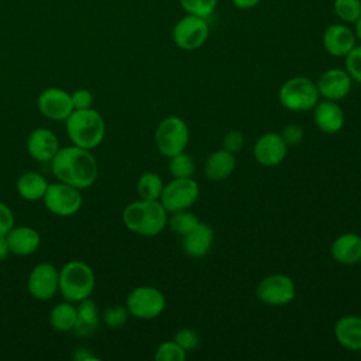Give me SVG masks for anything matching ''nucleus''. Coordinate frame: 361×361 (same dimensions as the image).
Instances as JSON below:
<instances>
[{"label":"nucleus","instance_id":"c756f323","mask_svg":"<svg viewBox=\"0 0 361 361\" xmlns=\"http://www.w3.org/2000/svg\"><path fill=\"white\" fill-rule=\"evenodd\" d=\"M168 168L173 178H192L195 172V162L189 154L182 151L169 158Z\"/></svg>","mask_w":361,"mask_h":361},{"label":"nucleus","instance_id":"20e7f679","mask_svg":"<svg viewBox=\"0 0 361 361\" xmlns=\"http://www.w3.org/2000/svg\"><path fill=\"white\" fill-rule=\"evenodd\" d=\"M94 286V271L85 261L71 259L59 268V293L63 300L78 303L90 298Z\"/></svg>","mask_w":361,"mask_h":361},{"label":"nucleus","instance_id":"f257e3e1","mask_svg":"<svg viewBox=\"0 0 361 361\" xmlns=\"http://www.w3.org/2000/svg\"><path fill=\"white\" fill-rule=\"evenodd\" d=\"M49 164L56 180L80 190L90 188L99 175L97 161L92 151L73 144L61 147Z\"/></svg>","mask_w":361,"mask_h":361},{"label":"nucleus","instance_id":"6ab92c4d","mask_svg":"<svg viewBox=\"0 0 361 361\" xmlns=\"http://www.w3.org/2000/svg\"><path fill=\"white\" fill-rule=\"evenodd\" d=\"M10 252L17 257H27L34 254L41 245L39 233L30 226H14L6 234Z\"/></svg>","mask_w":361,"mask_h":361},{"label":"nucleus","instance_id":"f704fd0d","mask_svg":"<svg viewBox=\"0 0 361 361\" xmlns=\"http://www.w3.org/2000/svg\"><path fill=\"white\" fill-rule=\"evenodd\" d=\"M173 340L188 353L193 351L199 345V336L197 333L190 327H182L175 333Z\"/></svg>","mask_w":361,"mask_h":361},{"label":"nucleus","instance_id":"aec40b11","mask_svg":"<svg viewBox=\"0 0 361 361\" xmlns=\"http://www.w3.org/2000/svg\"><path fill=\"white\" fill-rule=\"evenodd\" d=\"M213 230L209 224L199 221V224L188 234L182 235V250L192 258L204 257L213 245Z\"/></svg>","mask_w":361,"mask_h":361},{"label":"nucleus","instance_id":"473e14b6","mask_svg":"<svg viewBox=\"0 0 361 361\" xmlns=\"http://www.w3.org/2000/svg\"><path fill=\"white\" fill-rule=\"evenodd\" d=\"M154 358L157 361H183L186 351L175 340L164 341L157 347Z\"/></svg>","mask_w":361,"mask_h":361},{"label":"nucleus","instance_id":"f8f14e48","mask_svg":"<svg viewBox=\"0 0 361 361\" xmlns=\"http://www.w3.org/2000/svg\"><path fill=\"white\" fill-rule=\"evenodd\" d=\"M27 290L37 300H51L59 293V269L51 262L37 264L28 274Z\"/></svg>","mask_w":361,"mask_h":361},{"label":"nucleus","instance_id":"5701e85b","mask_svg":"<svg viewBox=\"0 0 361 361\" xmlns=\"http://www.w3.org/2000/svg\"><path fill=\"white\" fill-rule=\"evenodd\" d=\"M334 337L337 343L350 350H361V317L348 314L340 317L334 324Z\"/></svg>","mask_w":361,"mask_h":361},{"label":"nucleus","instance_id":"2eb2a0df","mask_svg":"<svg viewBox=\"0 0 361 361\" xmlns=\"http://www.w3.org/2000/svg\"><path fill=\"white\" fill-rule=\"evenodd\" d=\"M355 32L344 23L330 24L322 37V42L329 55L344 58L355 47Z\"/></svg>","mask_w":361,"mask_h":361},{"label":"nucleus","instance_id":"6e6552de","mask_svg":"<svg viewBox=\"0 0 361 361\" xmlns=\"http://www.w3.org/2000/svg\"><path fill=\"white\" fill-rule=\"evenodd\" d=\"M42 203L49 213L58 217H71L80 210L83 196L80 189L56 180L48 185Z\"/></svg>","mask_w":361,"mask_h":361},{"label":"nucleus","instance_id":"a211bd4d","mask_svg":"<svg viewBox=\"0 0 361 361\" xmlns=\"http://www.w3.org/2000/svg\"><path fill=\"white\" fill-rule=\"evenodd\" d=\"M313 120L320 131L334 134L338 133L344 126V111L337 102L323 99L319 100L313 107Z\"/></svg>","mask_w":361,"mask_h":361},{"label":"nucleus","instance_id":"e433bc0d","mask_svg":"<svg viewBox=\"0 0 361 361\" xmlns=\"http://www.w3.org/2000/svg\"><path fill=\"white\" fill-rule=\"evenodd\" d=\"M281 137L288 147H295L303 140V128L298 124H288L282 128Z\"/></svg>","mask_w":361,"mask_h":361},{"label":"nucleus","instance_id":"a19ab883","mask_svg":"<svg viewBox=\"0 0 361 361\" xmlns=\"http://www.w3.org/2000/svg\"><path fill=\"white\" fill-rule=\"evenodd\" d=\"M234 7L238 10H251L257 7L262 0H231Z\"/></svg>","mask_w":361,"mask_h":361},{"label":"nucleus","instance_id":"72a5a7b5","mask_svg":"<svg viewBox=\"0 0 361 361\" xmlns=\"http://www.w3.org/2000/svg\"><path fill=\"white\" fill-rule=\"evenodd\" d=\"M345 71L353 80L361 83V44L357 45L344 56Z\"/></svg>","mask_w":361,"mask_h":361},{"label":"nucleus","instance_id":"412c9836","mask_svg":"<svg viewBox=\"0 0 361 361\" xmlns=\"http://www.w3.org/2000/svg\"><path fill=\"white\" fill-rule=\"evenodd\" d=\"M330 252L334 261L343 265H354L361 261V235L355 233L340 234L331 244Z\"/></svg>","mask_w":361,"mask_h":361},{"label":"nucleus","instance_id":"dca6fc26","mask_svg":"<svg viewBox=\"0 0 361 361\" xmlns=\"http://www.w3.org/2000/svg\"><path fill=\"white\" fill-rule=\"evenodd\" d=\"M59 148L61 145L56 134L45 127L32 130L27 138V152L38 162H51Z\"/></svg>","mask_w":361,"mask_h":361},{"label":"nucleus","instance_id":"ddd939ff","mask_svg":"<svg viewBox=\"0 0 361 361\" xmlns=\"http://www.w3.org/2000/svg\"><path fill=\"white\" fill-rule=\"evenodd\" d=\"M39 113L52 121H65L75 110L71 93L61 87H47L37 99Z\"/></svg>","mask_w":361,"mask_h":361},{"label":"nucleus","instance_id":"4468645a","mask_svg":"<svg viewBox=\"0 0 361 361\" xmlns=\"http://www.w3.org/2000/svg\"><path fill=\"white\" fill-rule=\"evenodd\" d=\"M351 85L353 79L350 78L347 71L341 68H330L324 71L316 82L320 97L333 102L344 99L350 93Z\"/></svg>","mask_w":361,"mask_h":361},{"label":"nucleus","instance_id":"bb28decb","mask_svg":"<svg viewBox=\"0 0 361 361\" xmlns=\"http://www.w3.org/2000/svg\"><path fill=\"white\" fill-rule=\"evenodd\" d=\"M162 189L164 180L155 172H144L137 180V193L141 199L159 200Z\"/></svg>","mask_w":361,"mask_h":361},{"label":"nucleus","instance_id":"39448f33","mask_svg":"<svg viewBox=\"0 0 361 361\" xmlns=\"http://www.w3.org/2000/svg\"><path fill=\"white\" fill-rule=\"evenodd\" d=\"M281 104L290 111L312 110L320 100L317 86L306 76H295L288 79L279 89Z\"/></svg>","mask_w":361,"mask_h":361},{"label":"nucleus","instance_id":"cd10ccee","mask_svg":"<svg viewBox=\"0 0 361 361\" xmlns=\"http://www.w3.org/2000/svg\"><path fill=\"white\" fill-rule=\"evenodd\" d=\"M199 219L195 213L189 212V209L186 210H179V212H173L171 213V216L168 217V224L169 228L179 234V235H185L188 234L190 230H193L197 224H199Z\"/></svg>","mask_w":361,"mask_h":361},{"label":"nucleus","instance_id":"4be33fe9","mask_svg":"<svg viewBox=\"0 0 361 361\" xmlns=\"http://www.w3.org/2000/svg\"><path fill=\"white\" fill-rule=\"evenodd\" d=\"M102 316L96 302L92 298H86L76 303V323L73 333L78 337H90L99 329Z\"/></svg>","mask_w":361,"mask_h":361},{"label":"nucleus","instance_id":"c9c22d12","mask_svg":"<svg viewBox=\"0 0 361 361\" xmlns=\"http://www.w3.org/2000/svg\"><path fill=\"white\" fill-rule=\"evenodd\" d=\"M223 149L231 152V154H235L238 152L243 145H244V137H243V133L238 131V130H230L224 134L223 137Z\"/></svg>","mask_w":361,"mask_h":361},{"label":"nucleus","instance_id":"f03ea898","mask_svg":"<svg viewBox=\"0 0 361 361\" xmlns=\"http://www.w3.org/2000/svg\"><path fill=\"white\" fill-rule=\"evenodd\" d=\"M124 226L142 237H154L168 224V212L159 200L138 199L128 203L121 214Z\"/></svg>","mask_w":361,"mask_h":361},{"label":"nucleus","instance_id":"7c9ffc66","mask_svg":"<svg viewBox=\"0 0 361 361\" xmlns=\"http://www.w3.org/2000/svg\"><path fill=\"white\" fill-rule=\"evenodd\" d=\"M128 317H130V313H128L126 305L124 306H121V305L109 306L102 313V322L110 330H118V329L124 327Z\"/></svg>","mask_w":361,"mask_h":361},{"label":"nucleus","instance_id":"0eeeda50","mask_svg":"<svg viewBox=\"0 0 361 361\" xmlns=\"http://www.w3.org/2000/svg\"><path fill=\"white\" fill-rule=\"evenodd\" d=\"M189 142V127L176 116H168L159 121L155 130V145L158 151L171 158L175 154L185 151Z\"/></svg>","mask_w":361,"mask_h":361},{"label":"nucleus","instance_id":"423d86ee","mask_svg":"<svg viewBox=\"0 0 361 361\" xmlns=\"http://www.w3.org/2000/svg\"><path fill=\"white\" fill-rule=\"evenodd\" d=\"M164 293L149 285H141L134 288L126 298V307L130 316L141 320L157 319L165 310Z\"/></svg>","mask_w":361,"mask_h":361},{"label":"nucleus","instance_id":"7ed1b4c3","mask_svg":"<svg viewBox=\"0 0 361 361\" xmlns=\"http://www.w3.org/2000/svg\"><path fill=\"white\" fill-rule=\"evenodd\" d=\"M65 130L73 145L92 151L104 140L106 123L97 110L89 107L73 110L65 120Z\"/></svg>","mask_w":361,"mask_h":361},{"label":"nucleus","instance_id":"393cba45","mask_svg":"<svg viewBox=\"0 0 361 361\" xmlns=\"http://www.w3.org/2000/svg\"><path fill=\"white\" fill-rule=\"evenodd\" d=\"M48 185L49 183L44 175L35 171H28L21 173L17 178L16 189L18 196L23 197L24 200L37 202V200H42Z\"/></svg>","mask_w":361,"mask_h":361},{"label":"nucleus","instance_id":"c03bdc74","mask_svg":"<svg viewBox=\"0 0 361 361\" xmlns=\"http://www.w3.org/2000/svg\"><path fill=\"white\" fill-rule=\"evenodd\" d=\"M360 264H361V261H360Z\"/></svg>","mask_w":361,"mask_h":361},{"label":"nucleus","instance_id":"37998d69","mask_svg":"<svg viewBox=\"0 0 361 361\" xmlns=\"http://www.w3.org/2000/svg\"><path fill=\"white\" fill-rule=\"evenodd\" d=\"M355 37H357V39H360V42H361V16H360V18L355 21Z\"/></svg>","mask_w":361,"mask_h":361},{"label":"nucleus","instance_id":"f3484780","mask_svg":"<svg viewBox=\"0 0 361 361\" xmlns=\"http://www.w3.org/2000/svg\"><path fill=\"white\" fill-rule=\"evenodd\" d=\"M288 152V145L282 140L281 134L265 133L262 134L254 145L252 154L258 164L264 166H276L279 165Z\"/></svg>","mask_w":361,"mask_h":361},{"label":"nucleus","instance_id":"b1692460","mask_svg":"<svg viewBox=\"0 0 361 361\" xmlns=\"http://www.w3.org/2000/svg\"><path fill=\"white\" fill-rule=\"evenodd\" d=\"M235 168V158L234 154L226 151V149H217L212 152L203 166V173L207 179L213 182H220L227 179Z\"/></svg>","mask_w":361,"mask_h":361},{"label":"nucleus","instance_id":"9d476101","mask_svg":"<svg viewBox=\"0 0 361 361\" xmlns=\"http://www.w3.org/2000/svg\"><path fill=\"white\" fill-rule=\"evenodd\" d=\"M199 197V185L192 178H173L164 185L159 202L168 213L192 207Z\"/></svg>","mask_w":361,"mask_h":361},{"label":"nucleus","instance_id":"79ce46f5","mask_svg":"<svg viewBox=\"0 0 361 361\" xmlns=\"http://www.w3.org/2000/svg\"><path fill=\"white\" fill-rule=\"evenodd\" d=\"M10 248H8V243L6 235H0V261L7 259V257L10 255Z\"/></svg>","mask_w":361,"mask_h":361},{"label":"nucleus","instance_id":"ea45409f","mask_svg":"<svg viewBox=\"0 0 361 361\" xmlns=\"http://www.w3.org/2000/svg\"><path fill=\"white\" fill-rule=\"evenodd\" d=\"M72 358L75 361H90V360H97L96 355H93L90 348H85V347H78L75 348Z\"/></svg>","mask_w":361,"mask_h":361},{"label":"nucleus","instance_id":"2f4dec72","mask_svg":"<svg viewBox=\"0 0 361 361\" xmlns=\"http://www.w3.org/2000/svg\"><path fill=\"white\" fill-rule=\"evenodd\" d=\"M179 4L186 14L207 20L214 13L217 0H179Z\"/></svg>","mask_w":361,"mask_h":361},{"label":"nucleus","instance_id":"1a4fd4ad","mask_svg":"<svg viewBox=\"0 0 361 361\" xmlns=\"http://www.w3.org/2000/svg\"><path fill=\"white\" fill-rule=\"evenodd\" d=\"M209 24L206 18L186 14L172 28V41L182 51H196L209 38Z\"/></svg>","mask_w":361,"mask_h":361},{"label":"nucleus","instance_id":"58836bf2","mask_svg":"<svg viewBox=\"0 0 361 361\" xmlns=\"http://www.w3.org/2000/svg\"><path fill=\"white\" fill-rule=\"evenodd\" d=\"M16 226L13 210L3 202H0V235H6Z\"/></svg>","mask_w":361,"mask_h":361},{"label":"nucleus","instance_id":"9b49d317","mask_svg":"<svg viewBox=\"0 0 361 361\" xmlns=\"http://www.w3.org/2000/svg\"><path fill=\"white\" fill-rule=\"evenodd\" d=\"M255 295L267 306H285L295 299L296 286L288 275L272 274L259 281Z\"/></svg>","mask_w":361,"mask_h":361},{"label":"nucleus","instance_id":"c85d7f7f","mask_svg":"<svg viewBox=\"0 0 361 361\" xmlns=\"http://www.w3.org/2000/svg\"><path fill=\"white\" fill-rule=\"evenodd\" d=\"M333 11L344 24H355L361 16V0H334Z\"/></svg>","mask_w":361,"mask_h":361},{"label":"nucleus","instance_id":"4c0bfd02","mask_svg":"<svg viewBox=\"0 0 361 361\" xmlns=\"http://www.w3.org/2000/svg\"><path fill=\"white\" fill-rule=\"evenodd\" d=\"M71 99H72V104H73L75 110L89 109V107H92V103H93V94L90 93V90H87L85 87L75 89L71 93Z\"/></svg>","mask_w":361,"mask_h":361},{"label":"nucleus","instance_id":"a878e982","mask_svg":"<svg viewBox=\"0 0 361 361\" xmlns=\"http://www.w3.org/2000/svg\"><path fill=\"white\" fill-rule=\"evenodd\" d=\"M76 323V303L63 300L56 303L49 312V324L55 331H72Z\"/></svg>","mask_w":361,"mask_h":361}]
</instances>
